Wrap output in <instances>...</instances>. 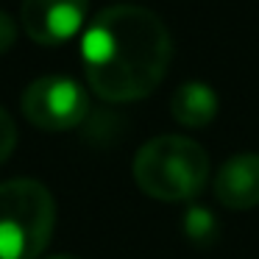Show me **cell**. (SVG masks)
Here are the masks:
<instances>
[{
    "label": "cell",
    "mask_w": 259,
    "mask_h": 259,
    "mask_svg": "<svg viewBox=\"0 0 259 259\" xmlns=\"http://www.w3.org/2000/svg\"><path fill=\"white\" fill-rule=\"evenodd\" d=\"M84 75L90 90L109 103L148 98L164 81L173 56L170 31L142 6H109L84 31Z\"/></svg>",
    "instance_id": "6da1fadb"
},
{
    "label": "cell",
    "mask_w": 259,
    "mask_h": 259,
    "mask_svg": "<svg viewBox=\"0 0 259 259\" xmlns=\"http://www.w3.org/2000/svg\"><path fill=\"white\" fill-rule=\"evenodd\" d=\"M134 181L148 198L164 203L192 201L209 181V156L195 140L162 134L148 140L134 156Z\"/></svg>",
    "instance_id": "7a4b0ae2"
},
{
    "label": "cell",
    "mask_w": 259,
    "mask_h": 259,
    "mask_svg": "<svg viewBox=\"0 0 259 259\" xmlns=\"http://www.w3.org/2000/svg\"><path fill=\"white\" fill-rule=\"evenodd\" d=\"M56 226V203L45 184L12 179L0 184V259H39Z\"/></svg>",
    "instance_id": "3957f363"
},
{
    "label": "cell",
    "mask_w": 259,
    "mask_h": 259,
    "mask_svg": "<svg viewBox=\"0 0 259 259\" xmlns=\"http://www.w3.org/2000/svg\"><path fill=\"white\" fill-rule=\"evenodd\" d=\"M23 114L31 125L42 131H67L84 123L90 112V98L78 81L67 75H45L25 87Z\"/></svg>",
    "instance_id": "277c9868"
},
{
    "label": "cell",
    "mask_w": 259,
    "mask_h": 259,
    "mask_svg": "<svg viewBox=\"0 0 259 259\" xmlns=\"http://www.w3.org/2000/svg\"><path fill=\"white\" fill-rule=\"evenodd\" d=\"M90 0H23L20 23L39 45H62L81 31Z\"/></svg>",
    "instance_id": "5b68a950"
},
{
    "label": "cell",
    "mask_w": 259,
    "mask_h": 259,
    "mask_svg": "<svg viewBox=\"0 0 259 259\" xmlns=\"http://www.w3.org/2000/svg\"><path fill=\"white\" fill-rule=\"evenodd\" d=\"M214 198L226 209L248 212L259 206V153H237L214 173Z\"/></svg>",
    "instance_id": "8992f818"
},
{
    "label": "cell",
    "mask_w": 259,
    "mask_h": 259,
    "mask_svg": "<svg viewBox=\"0 0 259 259\" xmlns=\"http://www.w3.org/2000/svg\"><path fill=\"white\" fill-rule=\"evenodd\" d=\"M170 114L184 128H206L218 117V92L203 81H184L170 98Z\"/></svg>",
    "instance_id": "52a82bcc"
},
{
    "label": "cell",
    "mask_w": 259,
    "mask_h": 259,
    "mask_svg": "<svg viewBox=\"0 0 259 259\" xmlns=\"http://www.w3.org/2000/svg\"><path fill=\"white\" fill-rule=\"evenodd\" d=\"M181 226H184L187 240L195 242V245H212V242L220 237V223L212 218V212L203 209V206H190L187 209Z\"/></svg>",
    "instance_id": "ba28073f"
},
{
    "label": "cell",
    "mask_w": 259,
    "mask_h": 259,
    "mask_svg": "<svg viewBox=\"0 0 259 259\" xmlns=\"http://www.w3.org/2000/svg\"><path fill=\"white\" fill-rule=\"evenodd\" d=\"M14 145H17V125H14L12 114L0 106V164L12 156Z\"/></svg>",
    "instance_id": "9c48e42d"
},
{
    "label": "cell",
    "mask_w": 259,
    "mask_h": 259,
    "mask_svg": "<svg viewBox=\"0 0 259 259\" xmlns=\"http://www.w3.org/2000/svg\"><path fill=\"white\" fill-rule=\"evenodd\" d=\"M17 42V23L6 12H0V56Z\"/></svg>",
    "instance_id": "30bf717a"
},
{
    "label": "cell",
    "mask_w": 259,
    "mask_h": 259,
    "mask_svg": "<svg viewBox=\"0 0 259 259\" xmlns=\"http://www.w3.org/2000/svg\"><path fill=\"white\" fill-rule=\"evenodd\" d=\"M48 259H78V256H73V253H56V256H48Z\"/></svg>",
    "instance_id": "8fae6325"
}]
</instances>
